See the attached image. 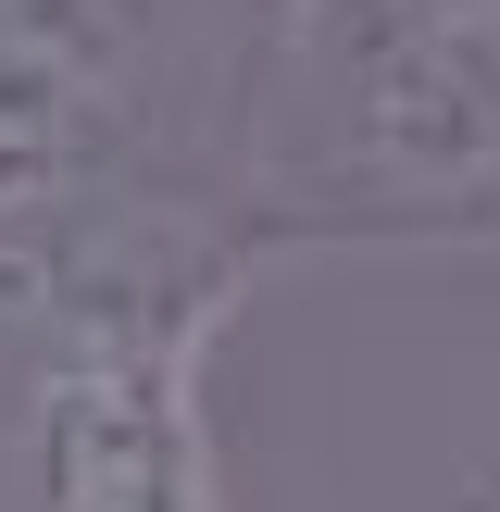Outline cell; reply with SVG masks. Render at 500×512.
<instances>
[{"mask_svg": "<svg viewBox=\"0 0 500 512\" xmlns=\"http://www.w3.org/2000/svg\"><path fill=\"white\" fill-rule=\"evenodd\" d=\"M238 200L300 250L488 238V0H263Z\"/></svg>", "mask_w": 500, "mask_h": 512, "instance_id": "obj_1", "label": "cell"}, {"mask_svg": "<svg viewBox=\"0 0 500 512\" xmlns=\"http://www.w3.org/2000/svg\"><path fill=\"white\" fill-rule=\"evenodd\" d=\"M0 512H225L200 350H50L0 375Z\"/></svg>", "mask_w": 500, "mask_h": 512, "instance_id": "obj_2", "label": "cell"}, {"mask_svg": "<svg viewBox=\"0 0 500 512\" xmlns=\"http://www.w3.org/2000/svg\"><path fill=\"white\" fill-rule=\"evenodd\" d=\"M0 13H13V0H0Z\"/></svg>", "mask_w": 500, "mask_h": 512, "instance_id": "obj_3", "label": "cell"}]
</instances>
